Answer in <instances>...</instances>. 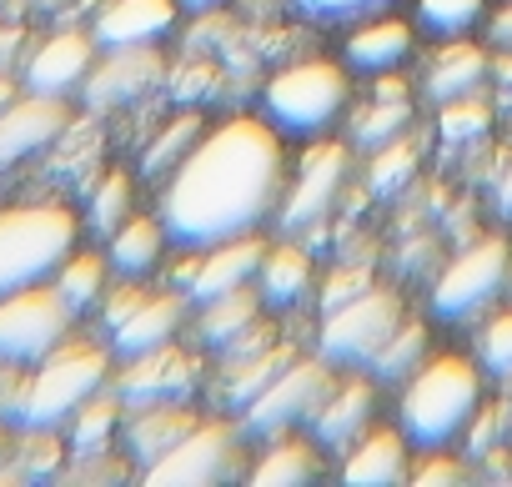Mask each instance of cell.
Segmentation results:
<instances>
[{
    "label": "cell",
    "mask_w": 512,
    "mask_h": 487,
    "mask_svg": "<svg viewBox=\"0 0 512 487\" xmlns=\"http://www.w3.org/2000/svg\"><path fill=\"white\" fill-rule=\"evenodd\" d=\"M312 287V257L302 247H267V262L256 272V292H262L267 307H297Z\"/></svg>",
    "instance_id": "cell-24"
},
{
    "label": "cell",
    "mask_w": 512,
    "mask_h": 487,
    "mask_svg": "<svg viewBox=\"0 0 512 487\" xmlns=\"http://www.w3.org/2000/svg\"><path fill=\"white\" fill-rule=\"evenodd\" d=\"M482 367L492 377H512V312H497L482 332Z\"/></svg>",
    "instance_id": "cell-40"
},
{
    "label": "cell",
    "mask_w": 512,
    "mask_h": 487,
    "mask_svg": "<svg viewBox=\"0 0 512 487\" xmlns=\"http://www.w3.org/2000/svg\"><path fill=\"white\" fill-rule=\"evenodd\" d=\"M96 66V36L86 31H56L46 36L26 61H21V86L26 91H41V96H71L86 86Z\"/></svg>",
    "instance_id": "cell-14"
},
{
    "label": "cell",
    "mask_w": 512,
    "mask_h": 487,
    "mask_svg": "<svg viewBox=\"0 0 512 487\" xmlns=\"http://www.w3.org/2000/svg\"><path fill=\"white\" fill-rule=\"evenodd\" d=\"M492 36H497L502 46H512V11H502V16L492 21Z\"/></svg>",
    "instance_id": "cell-49"
},
{
    "label": "cell",
    "mask_w": 512,
    "mask_h": 487,
    "mask_svg": "<svg viewBox=\"0 0 512 487\" xmlns=\"http://www.w3.org/2000/svg\"><path fill=\"white\" fill-rule=\"evenodd\" d=\"M487 126H492V111H487V101H482L477 91H472V96H457V101H442V121H437L442 141L467 146V141L487 136Z\"/></svg>",
    "instance_id": "cell-35"
},
{
    "label": "cell",
    "mask_w": 512,
    "mask_h": 487,
    "mask_svg": "<svg viewBox=\"0 0 512 487\" xmlns=\"http://www.w3.org/2000/svg\"><path fill=\"white\" fill-rule=\"evenodd\" d=\"M407 121H412V106H407L402 81H387V76H382L377 101L352 121V141H357V146H367V151H382L387 141H397V131H402Z\"/></svg>",
    "instance_id": "cell-28"
},
{
    "label": "cell",
    "mask_w": 512,
    "mask_h": 487,
    "mask_svg": "<svg viewBox=\"0 0 512 487\" xmlns=\"http://www.w3.org/2000/svg\"><path fill=\"white\" fill-rule=\"evenodd\" d=\"M106 241H111V272L141 282V277L156 267V257H161L166 226H161V216H156V221H151V216H126Z\"/></svg>",
    "instance_id": "cell-25"
},
{
    "label": "cell",
    "mask_w": 512,
    "mask_h": 487,
    "mask_svg": "<svg viewBox=\"0 0 512 487\" xmlns=\"http://www.w3.org/2000/svg\"><path fill=\"white\" fill-rule=\"evenodd\" d=\"M196 131H201V121H196V116H181V121H176V126H171V131H166V136H161V141H156V146L141 156V171H146V176H161L171 161H181V156L191 151Z\"/></svg>",
    "instance_id": "cell-38"
},
{
    "label": "cell",
    "mask_w": 512,
    "mask_h": 487,
    "mask_svg": "<svg viewBox=\"0 0 512 487\" xmlns=\"http://www.w3.org/2000/svg\"><path fill=\"white\" fill-rule=\"evenodd\" d=\"M106 272H111L106 257H96V252H71L51 282H56V292H61V297L76 307V317H81V312H91V307L106 297Z\"/></svg>",
    "instance_id": "cell-31"
},
{
    "label": "cell",
    "mask_w": 512,
    "mask_h": 487,
    "mask_svg": "<svg viewBox=\"0 0 512 487\" xmlns=\"http://www.w3.org/2000/svg\"><path fill=\"white\" fill-rule=\"evenodd\" d=\"M111 382V357L106 347L86 337H66L56 352H46L36 367L21 372L16 402H11V427H66V417L96 397Z\"/></svg>",
    "instance_id": "cell-3"
},
{
    "label": "cell",
    "mask_w": 512,
    "mask_h": 487,
    "mask_svg": "<svg viewBox=\"0 0 512 487\" xmlns=\"http://www.w3.org/2000/svg\"><path fill=\"white\" fill-rule=\"evenodd\" d=\"M487 81V56L467 41H447L427 71V96L432 101H457V96H472L477 86Z\"/></svg>",
    "instance_id": "cell-26"
},
{
    "label": "cell",
    "mask_w": 512,
    "mask_h": 487,
    "mask_svg": "<svg viewBox=\"0 0 512 487\" xmlns=\"http://www.w3.org/2000/svg\"><path fill=\"white\" fill-rule=\"evenodd\" d=\"M267 347H272V327L251 322L246 332H236V337L221 347V362H226V367H236V362H246V357H256V352H267Z\"/></svg>",
    "instance_id": "cell-44"
},
{
    "label": "cell",
    "mask_w": 512,
    "mask_h": 487,
    "mask_svg": "<svg viewBox=\"0 0 512 487\" xmlns=\"http://www.w3.org/2000/svg\"><path fill=\"white\" fill-rule=\"evenodd\" d=\"M412 51V26L397 16H377L347 36V66L357 76H392Z\"/></svg>",
    "instance_id": "cell-23"
},
{
    "label": "cell",
    "mask_w": 512,
    "mask_h": 487,
    "mask_svg": "<svg viewBox=\"0 0 512 487\" xmlns=\"http://www.w3.org/2000/svg\"><path fill=\"white\" fill-rule=\"evenodd\" d=\"M512 417V407L507 402H497V407H482L477 402V412H472V432H467V447H472V457H487L497 442H502V422Z\"/></svg>",
    "instance_id": "cell-41"
},
{
    "label": "cell",
    "mask_w": 512,
    "mask_h": 487,
    "mask_svg": "<svg viewBox=\"0 0 512 487\" xmlns=\"http://www.w3.org/2000/svg\"><path fill=\"white\" fill-rule=\"evenodd\" d=\"M327 387H332L327 357H322V362L297 357L262 397L241 412V417H246V432H256V437H287L297 422H307V417L317 412V402L327 397Z\"/></svg>",
    "instance_id": "cell-10"
},
{
    "label": "cell",
    "mask_w": 512,
    "mask_h": 487,
    "mask_svg": "<svg viewBox=\"0 0 512 487\" xmlns=\"http://www.w3.org/2000/svg\"><path fill=\"white\" fill-rule=\"evenodd\" d=\"M507 282V241L502 236H482L467 252L452 257V267L437 277L432 287V317L442 322H467L477 317Z\"/></svg>",
    "instance_id": "cell-9"
},
{
    "label": "cell",
    "mask_w": 512,
    "mask_h": 487,
    "mask_svg": "<svg viewBox=\"0 0 512 487\" xmlns=\"http://www.w3.org/2000/svg\"><path fill=\"white\" fill-rule=\"evenodd\" d=\"M176 26V0H111L101 6L91 36L96 46H156Z\"/></svg>",
    "instance_id": "cell-17"
},
{
    "label": "cell",
    "mask_w": 512,
    "mask_h": 487,
    "mask_svg": "<svg viewBox=\"0 0 512 487\" xmlns=\"http://www.w3.org/2000/svg\"><path fill=\"white\" fill-rule=\"evenodd\" d=\"M196 422H201V417L186 412L181 402H156V407H131L121 437H126V452H131L141 467H151V462L166 457V452H171Z\"/></svg>",
    "instance_id": "cell-21"
},
{
    "label": "cell",
    "mask_w": 512,
    "mask_h": 487,
    "mask_svg": "<svg viewBox=\"0 0 512 487\" xmlns=\"http://www.w3.org/2000/svg\"><path fill=\"white\" fill-rule=\"evenodd\" d=\"M402 477H407V437L392 427H367L342 462L347 487H392Z\"/></svg>",
    "instance_id": "cell-20"
},
{
    "label": "cell",
    "mask_w": 512,
    "mask_h": 487,
    "mask_svg": "<svg viewBox=\"0 0 512 487\" xmlns=\"http://www.w3.org/2000/svg\"><path fill=\"white\" fill-rule=\"evenodd\" d=\"M181 6H191V11H211L216 0H181Z\"/></svg>",
    "instance_id": "cell-50"
},
{
    "label": "cell",
    "mask_w": 512,
    "mask_h": 487,
    "mask_svg": "<svg viewBox=\"0 0 512 487\" xmlns=\"http://www.w3.org/2000/svg\"><path fill=\"white\" fill-rule=\"evenodd\" d=\"M256 312H262V292H251V282L236 287V292H221V297L201 302V342L221 352L236 332H246L256 322Z\"/></svg>",
    "instance_id": "cell-30"
},
{
    "label": "cell",
    "mask_w": 512,
    "mask_h": 487,
    "mask_svg": "<svg viewBox=\"0 0 512 487\" xmlns=\"http://www.w3.org/2000/svg\"><path fill=\"white\" fill-rule=\"evenodd\" d=\"M267 262V241L262 236H236V241H221V247H206V257H196V277L186 282L191 302H211L221 292H236L246 287Z\"/></svg>",
    "instance_id": "cell-16"
},
{
    "label": "cell",
    "mask_w": 512,
    "mask_h": 487,
    "mask_svg": "<svg viewBox=\"0 0 512 487\" xmlns=\"http://www.w3.org/2000/svg\"><path fill=\"white\" fill-rule=\"evenodd\" d=\"M477 402H482L477 367L467 357H457V352H442V357H427L407 377V392H402V407H397V427L422 452H437V447H447L452 437L467 432Z\"/></svg>",
    "instance_id": "cell-2"
},
{
    "label": "cell",
    "mask_w": 512,
    "mask_h": 487,
    "mask_svg": "<svg viewBox=\"0 0 512 487\" xmlns=\"http://www.w3.org/2000/svg\"><path fill=\"white\" fill-rule=\"evenodd\" d=\"M297 362V347H267V352H256V357H246V362H236V367H226V402L236 407V412H246L256 397H262L287 367Z\"/></svg>",
    "instance_id": "cell-29"
},
{
    "label": "cell",
    "mask_w": 512,
    "mask_h": 487,
    "mask_svg": "<svg viewBox=\"0 0 512 487\" xmlns=\"http://www.w3.org/2000/svg\"><path fill=\"white\" fill-rule=\"evenodd\" d=\"M66 472V437L61 427H11L0 482H56Z\"/></svg>",
    "instance_id": "cell-19"
},
{
    "label": "cell",
    "mask_w": 512,
    "mask_h": 487,
    "mask_svg": "<svg viewBox=\"0 0 512 487\" xmlns=\"http://www.w3.org/2000/svg\"><path fill=\"white\" fill-rule=\"evenodd\" d=\"M71 131V106L66 96H41L21 91L6 111H0V171H11L41 151H51Z\"/></svg>",
    "instance_id": "cell-12"
},
{
    "label": "cell",
    "mask_w": 512,
    "mask_h": 487,
    "mask_svg": "<svg viewBox=\"0 0 512 487\" xmlns=\"http://www.w3.org/2000/svg\"><path fill=\"white\" fill-rule=\"evenodd\" d=\"M181 317H186V302H181L176 292H151V297L111 332V352H116L121 362H126V357H141V352L171 342L176 327H181Z\"/></svg>",
    "instance_id": "cell-22"
},
{
    "label": "cell",
    "mask_w": 512,
    "mask_h": 487,
    "mask_svg": "<svg viewBox=\"0 0 512 487\" xmlns=\"http://www.w3.org/2000/svg\"><path fill=\"white\" fill-rule=\"evenodd\" d=\"M307 422H312V437L322 447H352L367 432V422H372V382L367 377L332 382L327 397L317 402V412Z\"/></svg>",
    "instance_id": "cell-18"
},
{
    "label": "cell",
    "mask_w": 512,
    "mask_h": 487,
    "mask_svg": "<svg viewBox=\"0 0 512 487\" xmlns=\"http://www.w3.org/2000/svg\"><path fill=\"white\" fill-rule=\"evenodd\" d=\"M482 21V0H417V26L442 41H462Z\"/></svg>",
    "instance_id": "cell-34"
},
{
    "label": "cell",
    "mask_w": 512,
    "mask_h": 487,
    "mask_svg": "<svg viewBox=\"0 0 512 487\" xmlns=\"http://www.w3.org/2000/svg\"><path fill=\"white\" fill-rule=\"evenodd\" d=\"M156 76H161V56L151 46H106V61L91 66L81 101L91 111H121L136 96H146L156 86Z\"/></svg>",
    "instance_id": "cell-15"
},
{
    "label": "cell",
    "mask_w": 512,
    "mask_h": 487,
    "mask_svg": "<svg viewBox=\"0 0 512 487\" xmlns=\"http://www.w3.org/2000/svg\"><path fill=\"white\" fill-rule=\"evenodd\" d=\"M347 166H352V151H347L342 141H317V146H307V156H302V166H297V181L282 191V206H277L282 231H307V226H317V221L332 211V201L342 196Z\"/></svg>",
    "instance_id": "cell-11"
},
{
    "label": "cell",
    "mask_w": 512,
    "mask_h": 487,
    "mask_svg": "<svg viewBox=\"0 0 512 487\" xmlns=\"http://www.w3.org/2000/svg\"><path fill=\"white\" fill-rule=\"evenodd\" d=\"M191 392H196V362L181 347H171V342H161V347H151L141 357H126V367L116 377V397L126 407L186 402Z\"/></svg>",
    "instance_id": "cell-13"
},
{
    "label": "cell",
    "mask_w": 512,
    "mask_h": 487,
    "mask_svg": "<svg viewBox=\"0 0 512 487\" xmlns=\"http://www.w3.org/2000/svg\"><path fill=\"white\" fill-rule=\"evenodd\" d=\"M16 96H21V86H16V76H11V71H0V111H6V106H11Z\"/></svg>",
    "instance_id": "cell-48"
},
{
    "label": "cell",
    "mask_w": 512,
    "mask_h": 487,
    "mask_svg": "<svg viewBox=\"0 0 512 487\" xmlns=\"http://www.w3.org/2000/svg\"><path fill=\"white\" fill-rule=\"evenodd\" d=\"M282 176L287 161L277 126L262 116H231L176 161L161 191V226L176 247L191 252L251 236L282 206Z\"/></svg>",
    "instance_id": "cell-1"
},
{
    "label": "cell",
    "mask_w": 512,
    "mask_h": 487,
    "mask_svg": "<svg viewBox=\"0 0 512 487\" xmlns=\"http://www.w3.org/2000/svg\"><path fill=\"white\" fill-rule=\"evenodd\" d=\"M312 477H317V452L307 442H287V437H277L272 452L251 467L256 487H297V482H312Z\"/></svg>",
    "instance_id": "cell-32"
},
{
    "label": "cell",
    "mask_w": 512,
    "mask_h": 487,
    "mask_svg": "<svg viewBox=\"0 0 512 487\" xmlns=\"http://www.w3.org/2000/svg\"><path fill=\"white\" fill-rule=\"evenodd\" d=\"M146 297H151V292H146V287H136V277H126L116 292H106V297H101V322H106V332H116V327H121V322H126Z\"/></svg>",
    "instance_id": "cell-42"
},
{
    "label": "cell",
    "mask_w": 512,
    "mask_h": 487,
    "mask_svg": "<svg viewBox=\"0 0 512 487\" xmlns=\"http://www.w3.org/2000/svg\"><path fill=\"white\" fill-rule=\"evenodd\" d=\"M121 427V397L116 392H96L86 397L71 417H66V442H71V457H86V452H106L111 447V432Z\"/></svg>",
    "instance_id": "cell-27"
},
{
    "label": "cell",
    "mask_w": 512,
    "mask_h": 487,
    "mask_svg": "<svg viewBox=\"0 0 512 487\" xmlns=\"http://www.w3.org/2000/svg\"><path fill=\"white\" fill-rule=\"evenodd\" d=\"M412 171H417V151H412L407 141H387L382 156H377V166H372V191H377V196H392V191L407 186Z\"/></svg>",
    "instance_id": "cell-37"
},
{
    "label": "cell",
    "mask_w": 512,
    "mask_h": 487,
    "mask_svg": "<svg viewBox=\"0 0 512 487\" xmlns=\"http://www.w3.org/2000/svg\"><path fill=\"white\" fill-rule=\"evenodd\" d=\"M372 287V272L367 267H337L332 272V282L322 287V312H332V307H342V302H352L357 292H367Z\"/></svg>",
    "instance_id": "cell-43"
},
{
    "label": "cell",
    "mask_w": 512,
    "mask_h": 487,
    "mask_svg": "<svg viewBox=\"0 0 512 487\" xmlns=\"http://www.w3.org/2000/svg\"><path fill=\"white\" fill-rule=\"evenodd\" d=\"M422 362H427V332H422V322H407V317H402V327H397V332L387 337V347L372 357V377L402 382V377H412Z\"/></svg>",
    "instance_id": "cell-33"
},
{
    "label": "cell",
    "mask_w": 512,
    "mask_h": 487,
    "mask_svg": "<svg viewBox=\"0 0 512 487\" xmlns=\"http://www.w3.org/2000/svg\"><path fill=\"white\" fill-rule=\"evenodd\" d=\"M26 61V31L0 21V71H16Z\"/></svg>",
    "instance_id": "cell-46"
},
{
    "label": "cell",
    "mask_w": 512,
    "mask_h": 487,
    "mask_svg": "<svg viewBox=\"0 0 512 487\" xmlns=\"http://www.w3.org/2000/svg\"><path fill=\"white\" fill-rule=\"evenodd\" d=\"M76 216L56 201L0 206V297L41 287L76 252Z\"/></svg>",
    "instance_id": "cell-4"
},
{
    "label": "cell",
    "mask_w": 512,
    "mask_h": 487,
    "mask_svg": "<svg viewBox=\"0 0 512 487\" xmlns=\"http://www.w3.org/2000/svg\"><path fill=\"white\" fill-rule=\"evenodd\" d=\"M241 467V442L231 432V422H196L166 457H156L141 482L151 487H211V482H226L236 477Z\"/></svg>",
    "instance_id": "cell-8"
},
{
    "label": "cell",
    "mask_w": 512,
    "mask_h": 487,
    "mask_svg": "<svg viewBox=\"0 0 512 487\" xmlns=\"http://www.w3.org/2000/svg\"><path fill=\"white\" fill-rule=\"evenodd\" d=\"M6 442H11V422H0V457H6Z\"/></svg>",
    "instance_id": "cell-51"
},
{
    "label": "cell",
    "mask_w": 512,
    "mask_h": 487,
    "mask_svg": "<svg viewBox=\"0 0 512 487\" xmlns=\"http://www.w3.org/2000/svg\"><path fill=\"white\" fill-rule=\"evenodd\" d=\"M492 201H497V216L512 221V161L502 166V176H497V196H492Z\"/></svg>",
    "instance_id": "cell-47"
},
{
    "label": "cell",
    "mask_w": 512,
    "mask_h": 487,
    "mask_svg": "<svg viewBox=\"0 0 512 487\" xmlns=\"http://www.w3.org/2000/svg\"><path fill=\"white\" fill-rule=\"evenodd\" d=\"M347 66L337 61H302V66H287L282 76L267 81L262 91V106H267V121L287 136H317L327 131L342 106H347Z\"/></svg>",
    "instance_id": "cell-5"
},
{
    "label": "cell",
    "mask_w": 512,
    "mask_h": 487,
    "mask_svg": "<svg viewBox=\"0 0 512 487\" xmlns=\"http://www.w3.org/2000/svg\"><path fill=\"white\" fill-rule=\"evenodd\" d=\"M417 487H432V482H467V472H462V462H452V457H427L417 472H407Z\"/></svg>",
    "instance_id": "cell-45"
},
{
    "label": "cell",
    "mask_w": 512,
    "mask_h": 487,
    "mask_svg": "<svg viewBox=\"0 0 512 487\" xmlns=\"http://www.w3.org/2000/svg\"><path fill=\"white\" fill-rule=\"evenodd\" d=\"M307 21H367L382 16L392 0H292Z\"/></svg>",
    "instance_id": "cell-39"
},
{
    "label": "cell",
    "mask_w": 512,
    "mask_h": 487,
    "mask_svg": "<svg viewBox=\"0 0 512 487\" xmlns=\"http://www.w3.org/2000/svg\"><path fill=\"white\" fill-rule=\"evenodd\" d=\"M402 327V297L387 287H367L352 302L322 312V357L332 367H372L387 337Z\"/></svg>",
    "instance_id": "cell-7"
},
{
    "label": "cell",
    "mask_w": 512,
    "mask_h": 487,
    "mask_svg": "<svg viewBox=\"0 0 512 487\" xmlns=\"http://www.w3.org/2000/svg\"><path fill=\"white\" fill-rule=\"evenodd\" d=\"M507 382H512V377H507ZM507 407H512V397H507Z\"/></svg>",
    "instance_id": "cell-52"
},
{
    "label": "cell",
    "mask_w": 512,
    "mask_h": 487,
    "mask_svg": "<svg viewBox=\"0 0 512 487\" xmlns=\"http://www.w3.org/2000/svg\"><path fill=\"white\" fill-rule=\"evenodd\" d=\"M131 216V181L121 171H111L101 186H91V206H86V221L96 236H111L121 221Z\"/></svg>",
    "instance_id": "cell-36"
},
{
    "label": "cell",
    "mask_w": 512,
    "mask_h": 487,
    "mask_svg": "<svg viewBox=\"0 0 512 487\" xmlns=\"http://www.w3.org/2000/svg\"><path fill=\"white\" fill-rule=\"evenodd\" d=\"M71 322H76V307L56 292V282L0 297V362L36 367L46 352H56L71 337Z\"/></svg>",
    "instance_id": "cell-6"
}]
</instances>
